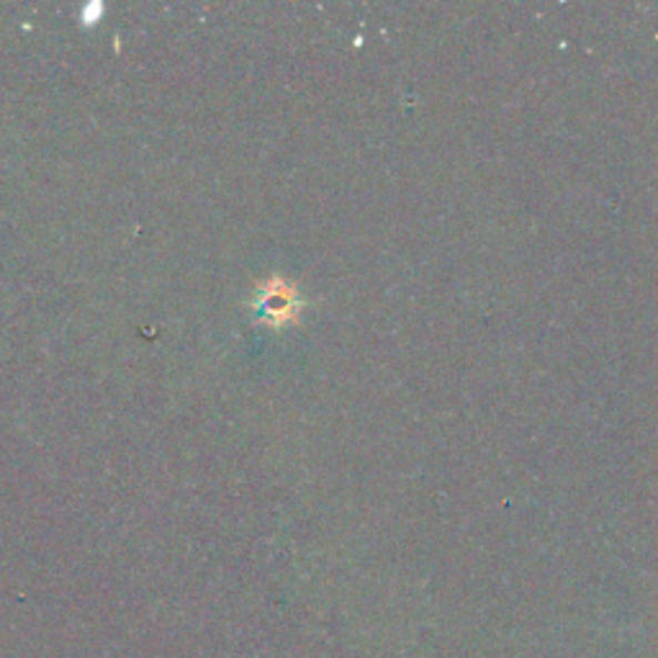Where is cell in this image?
<instances>
[{
	"instance_id": "1",
	"label": "cell",
	"mask_w": 658,
	"mask_h": 658,
	"mask_svg": "<svg viewBox=\"0 0 658 658\" xmlns=\"http://www.w3.org/2000/svg\"><path fill=\"white\" fill-rule=\"evenodd\" d=\"M250 308L255 312V320L260 324H267L273 330H283L288 324L298 322V316L304 312V298L298 294L294 283H288L281 275H273L265 283H260L255 288Z\"/></svg>"
}]
</instances>
